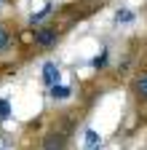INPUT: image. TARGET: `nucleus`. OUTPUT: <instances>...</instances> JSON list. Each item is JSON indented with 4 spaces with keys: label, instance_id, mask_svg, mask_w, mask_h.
Returning <instances> with one entry per match:
<instances>
[{
    "label": "nucleus",
    "instance_id": "obj_5",
    "mask_svg": "<svg viewBox=\"0 0 147 150\" xmlns=\"http://www.w3.org/2000/svg\"><path fill=\"white\" fill-rule=\"evenodd\" d=\"M59 78H62V70L53 64V62H46V64H43V83L51 88L53 83H59Z\"/></svg>",
    "mask_w": 147,
    "mask_h": 150
},
{
    "label": "nucleus",
    "instance_id": "obj_4",
    "mask_svg": "<svg viewBox=\"0 0 147 150\" xmlns=\"http://www.w3.org/2000/svg\"><path fill=\"white\" fill-rule=\"evenodd\" d=\"M131 91H134V97H136V102L147 105V70H144V72H139L136 78L131 81Z\"/></svg>",
    "mask_w": 147,
    "mask_h": 150
},
{
    "label": "nucleus",
    "instance_id": "obj_9",
    "mask_svg": "<svg viewBox=\"0 0 147 150\" xmlns=\"http://www.w3.org/2000/svg\"><path fill=\"white\" fill-rule=\"evenodd\" d=\"M115 22H118V24H128V22H134V11H128V8L118 11V13H115Z\"/></svg>",
    "mask_w": 147,
    "mask_h": 150
},
{
    "label": "nucleus",
    "instance_id": "obj_11",
    "mask_svg": "<svg viewBox=\"0 0 147 150\" xmlns=\"http://www.w3.org/2000/svg\"><path fill=\"white\" fill-rule=\"evenodd\" d=\"M0 3H3V0H0Z\"/></svg>",
    "mask_w": 147,
    "mask_h": 150
},
{
    "label": "nucleus",
    "instance_id": "obj_8",
    "mask_svg": "<svg viewBox=\"0 0 147 150\" xmlns=\"http://www.w3.org/2000/svg\"><path fill=\"white\" fill-rule=\"evenodd\" d=\"M104 64H107V48H102V54H96L91 59V67L94 70H104Z\"/></svg>",
    "mask_w": 147,
    "mask_h": 150
},
{
    "label": "nucleus",
    "instance_id": "obj_3",
    "mask_svg": "<svg viewBox=\"0 0 147 150\" xmlns=\"http://www.w3.org/2000/svg\"><path fill=\"white\" fill-rule=\"evenodd\" d=\"M13 40H16V35H13L11 24L8 22H0V56H6L13 48Z\"/></svg>",
    "mask_w": 147,
    "mask_h": 150
},
{
    "label": "nucleus",
    "instance_id": "obj_7",
    "mask_svg": "<svg viewBox=\"0 0 147 150\" xmlns=\"http://www.w3.org/2000/svg\"><path fill=\"white\" fill-rule=\"evenodd\" d=\"M99 145H102L99 134H96L94 129H86V147L83 150H99Z\"/></svg>",
    "mask_w": 147,
    "mask_h": 150
},
{
    "label": "nucleus",
    "instance_id": "obj_6",
    "mask_svg": "<svg viewBox=\"0 0 147 150\" xmlns=\"http://www.w3.org/2000/svg\"><path fill=\"white\" fill-rule=\"evenodd\" d=\"M48 94H51V99H67V97H72V88L70 86H62V83H53L48 88Z\"/></svg>",
    "mask_w": 147,
    "mask_h": 150
},
{
    "label": "nucleus",
    "instance_id": "obj_1",
    "mask_svg": "<svg viewBox=\"0 0 147 150\" xmlns=\"http://www.w3.org/2000/svg\"><path fill=\"white\" fill-rule=\"evenodd\" d=\"M70 129H72L70 121H64V126H53L43 139V150H64L70 145V134H72Z\"/></svg>",
    "mask_w": 147,
    "mask_h": 150
},
{
    "label": "nucleus",
    "instance_id": "obj_10",
    "mask_svg": "<svg viewBox=\"0 0 147 150\" xmlns=\"http://www.w3.org/2000/svg\"><path fill=\"white\" fill-rule=\"evenodd\" d=\"M11 115V99H0V121H6Z\"/></svg>",
    "mask_w": 147,
    "mask_h": 150
},
{
    "label": "nucleus",
    "instance_id": "obj_2",
    "mask_svg": "<svg viewBox=\"0 0 147 150\" xmlns=\"http://www.w3.org/2000/svg\"><path fill=\"white\" fill-rule=\"evenodd\" d=\"M59 40H62V35H59L56 27L43 24V27H38V30H32V46H38L40 51H51V48H56Z\"/></svg>",
    "mask_w": 147,
    "mask_h": 150
}]
</instances>
